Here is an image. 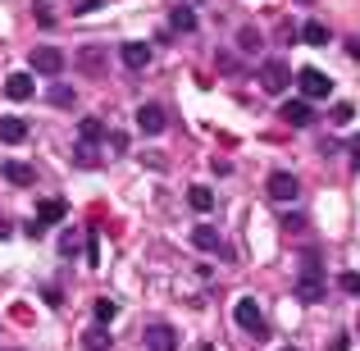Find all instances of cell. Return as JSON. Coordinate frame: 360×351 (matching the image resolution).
Wrapping results in <instances>:
<instances>
[{
  "label": "cell",
  "instance_id": "5",
  "mask_svg": "<svg viewBox=\"0 0 360 351\" xmlns=\"http://www.w3.org/2000/svg\"><path fill=\"white\" fill-rule=\"evenodd\" d=\"M64 51H55V46H37L32 51V73H46V78H55V73H64Z\"/></svg>",
  "mask_w": 360,
  "mask_h": 351
},
{
  "label": "cell",
  "instance_id": "12",
  "mask_svg": "<svg viewBox=\"0 0 360 351\" xmlns=\"http://www.w3.org/2000/svg\"><path fill=\"white\" fill-rule=\"evenodd\" d=\"M23 137H27V123L18 119V115H5V119H0V141H9V146H18Z\"/></svg>",
  "mask_w": 360,
  "mask_h": 351
},
{
  "label": "cell",
  "instance_id": "20",
  "mask_svg": "<svg viewBox=\"0 0 360 351\" xmlns=\"http://www.w3.org/2000/svg\"><path fill=\"white\" fill-rule=\"evenodd\" d=\"M169 23H174L178 32H192V27H196V14H192L187 5H174V14H169Z\"/></svg>",
  "mask_w": 360,
  "mask_h": 351
},
{
  "label": "cell",
  "instance_id": "18",
  "mask_svg": "<svg viewBox=\"0 0 360 351\" xmlns=\"http://www.w3.org/2000/svg\"><path fill=\"white\" fill-rule=\"evenodd\" d=\"M187 205H192L196 215L214 210V192H210V187H192V192H187Z\"/></svg>",
  "mask_w": 360,
  "mask_h": 351
},
{
  "label": "cell",
  "instance_id": "16",
  "mask_svg": "<svg viewBox=\"0 0 360 351\" xmlns=\"http://www.w3.org/2000/svg\"><path fill=\"white\" fill-rule=\"evenodd\" d=\"M0 174L9 178V183H18V187H32L37 183V174L27 165H14V160H5V165H0Z\"/></svg>",
  "mask_w": 360,
  "mask_h": 351
},
{
  "label": "cell",
  "instance_id": "33",
  "mask_svg": "<svg viewBox=\"0 0 360 351\" xmlns=\"http://www.w3.org/2000/svg\"><path fill=\"white\" fill-rule=\"evenodd\" d=\"M283 351H297V347H283Z\"/></svg>",
  "mask_w": 360,
  "mask_h": 351
},
{
  "label": "cell",
  "instance_id": "21",
  "mask_svg": "<svg viewBox=\"0 0 360 351\" xmlns=\"http://www.w3.org/2000/svg\"><path fill=\"white\" fill-rule=\"evenodd\" d=\"M238 46H242L246 55H260L264 42H260V32H255V27H242V32H238Z\"/></svg>",
  "mask_w": 360,
  "mask_h": 351
},
{
  "label": "cell",
  "instance_id": "8",
  "mask_svg": "<svg viewBox=\"0 0 360 351\" xmlns=\"http://www.w3.org/2000/svg\"><path fill=\"white\" fill-rule=\"evenodd\" d=\"M283 123H292V128H310L315 123V110H310V101H283Z\"/></svg>",
  "mask_w": 360,
  "mask_h": 351
},
{
  "label": "cell",
  "instance_id": "9",
  "mask_svg": "<svg viewBox=\"0 0 360 351\" xmlns=\"http://www.w3.org/2000/svg\"><path fill=\"white\" fill-rule=\"evenodd\" d=\"M165 123H169V119H165V110H160L155 101H150V106H141V110H137V128L146 132V137H160V132H165Z\"/></svg>",
  "mask_w": 360,
  "mask_h": 351
},
{
  "label": "cell",
  "instance_id": "1",
  "mask_svg": "<svg viewBox=\"0 0 360 351\" xmlns=\"http://www.w3.org/2000/svg\"><path fill=\"white\" fill-rule=\"evenodd\" d=\"M297 301H306V306H315V301H324V264H319L315 255H306V260H301Z\"/></svg>",
  "mask_w": 360,
  "mask_h": 351
},
{
  "label": "cell",
  "instance_id": "26",
  "mask_svg": "<svg viewBox=\"0 0 360 351\" xmlns=\"http://www.w3.org/2000/svg\"><path fill=\"white\" fill-rule=\"evenodd\" d=\"M338 288H342L347 297H360V274H342V279H338Z\"/></svg>",
  "mask_w": 360,
  "mask_h": 351
},
{
  "label": "cell",
  "instance_id": "23",
  "mask_svg": "<svg viewBox=\"0 0 360 351\" xmlns=\"http://www.w3.org/2000/svg\"><path fill=\"white\" fill-rule=\"evenodd\" d=\"M82 343H87V351H110V333H105V328H87Z\"/></svg>",
  "mask_w": 360,
  "mask_h": 351
},
{
  "label": "cell",
  "instance_id": "19",
  "mask_svg": "<svg viewBox=\"0 0 360 351\" xmlns=\"http://www.w3.org/2000/svg\"><path fill=\"white\" fill-rule=\"evenodd\" d=\"M78 137L87 141V146H96V141L105 137V123H101V119H82V123H78Z\"/></svg>",
  "mask_w": 360,
  "mask_h": 351
},
{
  "label": "cell",
  "instance_id": "6",
  "mask_svg": "<svg viewBox=\"0 0 360 351\" xmlns=\"http://www.w3.org/2000/svg\"><path fill=\"white\" fill-rule=\"evenodd\" d=\"M264 192H269V201H297V192H301V183H297V178H292V174H283V169H278V174H269V183H264Z\"/></svg>",
  "mask_w": 360,
  "mask_h": 351
},
{
  "label": "cell",
  "instance_id": "25",
  "mask_svg": "<svg viewBox=\"0 0 360 351\" xmlns=\"http://www.w3.org/2000/svg\"><path fill=\"white\" fill-rule=\"evenodd\" d=\"M352 115H356V110L347 106V101H338V106L328 110V119H333V123H352Z\"/></svg>",
  "mask_w": 360,
  "mask_h": 351
},
{
  "label": "cell",
  "instance_id": "27",
  "mask_svg": "<svg viewBox=\"0 0 360 351\" xmlns=\"http://www.w3.org/2000/svg\"><path fill=\"white\" fill-rule=\"evenodd\" d=\"M51 106H73V87H51Z\"/></svg>",
  "mask_w": 360,
  "mask_h": 351
},
{
  "label": "cell",
  "instance_id": "3",
  "mask_svg": "<svg viewBox=\"0 0 360 351\" xmlns=\"http://www.w3.org/2000/svg\"><path fill=\"white\" fill-rule=\"evenodd\" d=\"M288 82H292L288 60H264V69H260V87L269 91V96H283V91H288Z\"/></svg>",
  "mask_w": 360,
  "mask_h": 351
},
{
  "label": "cell",
  "instance_id": "29",
  "mask_svg": "<svg viewBox=\"0 0 360 351\" xmlns=\"http://www.w3.org/2000/svg\"><path fill=\"white\" fill-rule=\"evenodd\" d=\"M283 229H288V233H306V219H301V215H288V219H283Z\"/></svg>",
  "mask_w": 360,
  "mask_h": 351
},
{
  "label": "cell",
  "instance_id": "15",
  "mask_svg": "<svg viewBox=\"0 0 360 351\" xmlns=\"http://www.w3.org/2000/svg\"><path fill=\"white\" fill-rule=\"evenodd\" d=\"M301 42H306V46H328V42H333V32H328L319 18H310V23L301 27Z\"/></svg>",
  "mask_w": 360,
  "mask_h": 351
},
{
  "label": "cell",
  "instance_id": "22",
  "mask_svg": "<svg viewBox=\"0 0 360 351\" xmlns=\"http://www.w3.org/2000/svg\"><path fill=\"white\" fill-rule=\"evenodd\" d=\"M73 151H78V155H73V160H78V165H82V169H96V165H101V155H96V146H87V141H78V146H73Z\"/></svg>",
  "mask_w": 360,
  "mask_h": 351
},
{
  "label": "cell",
  "instance_id": "28",
  "mask_svg": "<svg viewBox=\"0 0 360 351\" xmlns=\"http://www.w3.org/2000/svg\"><path fill=\"white\" fill-rule=\"evenodd\" d=\"M60 251H64V255H73V251H78V233H73V229L60 237Z\"/></svg>",
  "mask_w": 360,
  "mask_h": 351
},
{
  "label": "cell",
  "instance_id": "24",
  "mask_svg": "<svg viewBox=\"0 0 360 351\" xmlns=\"http://www.w3.org/2000/svg\"><path fill=\"white\" fill-rule=\"evenodd\" d=\"M115 315H119V306H115V301H105V297H101V301H96V319H101V324H110Z\"/></svg>",
  "mask_w": 360,
  "mask_h": 351
},
{
  "label": "cell",
  "instance_id": "30",
  "mask_svg": "<svg viewBox=\"0 0 360 351\" xmlns=\"http://www.w3.org/2000/svg\"><path fill=\"white\" fill-rule=\"evenodd\" d=\"M328 351H352V338H347V333H338L333 343H328Z\"/></svg>",
  "mask_w": 360,
  "mask_h": 351
},
{
  "label": "cell",
  "instance_id": "7",
  "mask_svg": "<svg viewBox=\"0 0 360 351\" xmlns=\"http://www.w3.org/2000/svg\"><path fill=\"white\" fill-rule=\"evenodd\" d=\"M60 219H64V201H41V210H37V219L27 224V233L41 237L46 229H51V224H60Z\"/></svg>",
  "mask_w": 360,
  "mask_h": 351
},
{
  "label": "cell",
  "instance_id": "32",
  "mask_svg": "<svg viewBox=\"0 0 360 351\" xmlns=\"http://www.w3.org/2000/svg\"><path fill=\"white\" fill-rule=\"evenodd\" d=\"M352 165H356V169H360V137H356V141H352Z\"/></svg>",
  "mask_w": 360,
  "mask_h": 351
},
{
  "label": "cell",
  "instance_id": "14",
  "mask_svg": "<svg viewBox=\"0 0 360 351\" xmlns=\"http://www.w3.org/2000/svg\"><path fill=\"white\" fill-rule=\"evenodd\" d=\"M5 96H9V101H32V78H27V73H9Z\"/></svg>",
  "mask_w": 360,
  "mask_h": 351
},
{
  "label": "cell",
  "instance_id": "34",
  "mask_svg": "<svg viewBox=\"0 0 360 351\" xmlns=\"http://www.w3.org/2000/svg\"><path fill=\"white\" fill-rule=\"evenodd\" d=\"M201 351H214V347H201Z\"/></svg>",
  "mask_w": 360,
  "mask_h": 351
},
{
  "label": "cell",
  "instance_id": "35",
  "mask_svg": "<svg viewBox=\"0 0 360 351\" xmlns=\"http://www.w3.org/2000/svg\"><path fill=\"white\" fill-rule=\"evenodd\" d=\"M301 5H310V0H301Z\"/></svg>",
  "mask_w": 360,
  "mask_h": 351
},
{
  "label": "cell",
  "instance_id": "10",
  "mask_svg": "<svg viewBox=\"0 0 360 351\" xmlns=\"http://www.w3.org/2000/svg\"><path fill=\"white\" fill-rule=\"evenodd\" d=\"M141 338H146V347H150V351H178V333H174L169 324H150Z\"/></svg>",
  "mask_w": 360,
  "mask_h": 351
},
{
  "label": "cell",
  "instance_id": "17",
  "mask_svg": "<svg viewBox=\"0 0 360 351\" xmlns=\"http://www.w3.org/2000/svg\"><path fill=\"white\" fill-rule=\"evenodd\" d=\"M192 242L196 246H201V251H219V229H210V224H196V229H192Z\"/></svg>",
  "mask_w": 360,
  "mask_h": 351
},
{
  "label": "cell",
  "instance_id": "2",
  "mask_svg": "<svg viewBox=\"0 0 360 351\" xmlns=\"http://www.w3.org/2000/svg\"><path fill=\"white\" fill-rule=\"evenodd\" d=\"M233 319H238V328H242V333H251L255 343L269 338V328H264V319H260V306H255L251 297H242L238 306H233Z\"/></svg>",
  "mask_w": 360,
  "mask_h": 351
},
{
  "label": "cell",
  "instance_id": "11",
  "mask_svg": "<svg viewBox=\"0 0 360 351\" xmlns=\"http://www.w3.org/2000/svg\"><path fill=\"white\" fill-rule=\"evenodd\" d=\"M123 64H128L132 73L146 69V64H150V46L146 42H128V46H123Z\"/></svg>",
  "mask_w": 360,
  "mask_h": 351
},
{
  "label": "cell",
  "instance_id": "31",
  "mask_svg": "<svg viewBox=\"0 0 360 351\" xmlns=\"http://www.w3.org/2000/svg\"><path fill=\"white\" fill-rule=\"evenodd\" d=\"M347 55H356V60H360V37H352V42H347Z\"/></svg>",
  "mask_w": 360,
  "mask_h": 351
},
{
  "label": "cell",
  "instance_id": "13",
  "mask_svg": "<svg viewBox=\"0 0 360 351\" xmlns=\"http://www.w3.org/2000/svg\"><path fill=\"white\" fill-rule=\"evenodd\" d=\"M73 64H78L82 73H101V69H105V55H101L96 46H82V51L73 55Z\"/></svg>",
  "mask_w": 360,
  "mask_h": 351
},
{
  "label": "cell",
  "instance_id": "4",
  "mask_svg": "<svg viewBox=\"0 0 360 351\" xmlns=\"http://www.w3.org/2000/svg\"><path fill=\"white\" fill-rule=\"evenodd\" d=\"M297 87H301V96H306V101H324L328 91H333V78L319 73V69H301L297 73Z\"/></svg>",
  "mask_w": 360,
  "mask_h": 351
}]
</instances>
